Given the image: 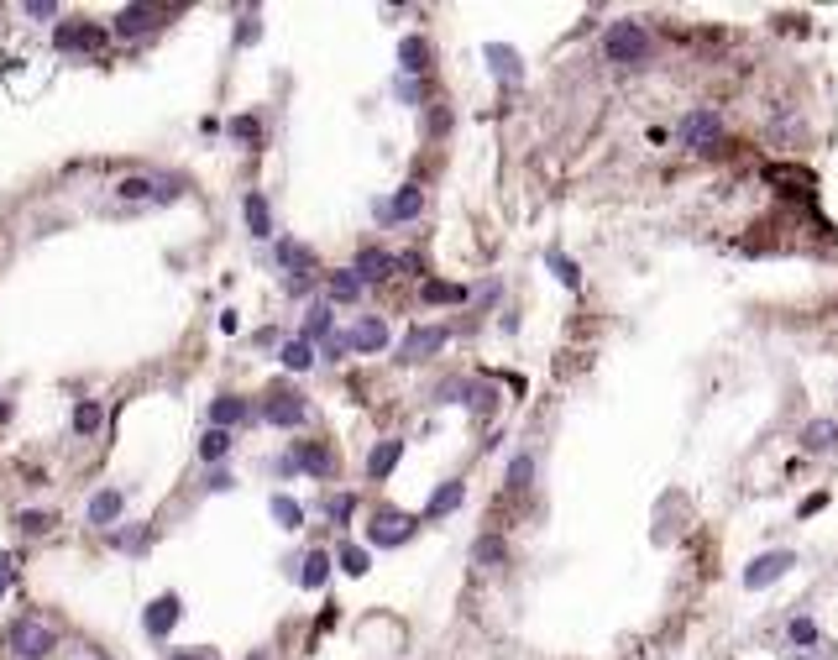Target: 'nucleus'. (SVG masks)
Masks as SVG:
<instances>
[{"label": "nucleus", "mask_w": 838, "mask_h": 660, "mask_svg": "<svg viewBox=\"0 0 838 660\" xmlns=\"http://www.w3.org/2000/svg\"><path fill=\"white\" fill-rule=\"evenodd\" d=\"M304 414H309V404L299 393H268V404H262V420L278 425V430H299Z\"/></svg>", "instance_id": "0eeeda50"}, {"label": "nucleus", "mask_w": 838, "mask_h": 660, "mask_svg": "<svg viewBox=\"0 0 838 660\" xmlns=\"http://www.w3.org/2000/svg\"><path fill=\"white\" fill-rule=\"evenodd\" d=\"M398 456H403V440H378V445H372V456H367V477H372V483H383L393 467H398Z\"/></svg>", "instance_id": "a211bd4d"}, {"label": "nucleus", "mask_w": 838, "mask_h": 660, "mask_svg": "<svg viewBox=\"0 0 838 660\" xmlns=\"http://www.w3.org/2000/svg\"><path fill=\"white\" fill-rule=\"evenodd\" d=\"M241 216H247V225H252V236H262V241L273 236V210H268V200H262L257 189L241 200Z\"/></svg>", "instance_id": "412c9836"}, {"label": "nucleus", "mask_w": 838, "mask_h": 660, "mask_svg": "<svg viewBox=\"0 0 838 660\" xmlns=\"http://www.w3.org/2000/svg\"><path fill=\"white\" fill-rule=\"evenodd\" d=\"M288 461H294V472H309V477H331V472H335L331 445H320V440H294Z\"/></svg>", "instance_id": "1a4fd4ad"}, {"label": "nucleus", "mask_w": 838, "mask_h": 660, "mask_svg": "<svg viewBox=\"0 0 838 660\" xmlns=\"http://www.w3.org/2000/svg\"><path fill=\"white\" fill-rule=\"evenodd\" d=\"M178 618H184V603H178L173 593H163V598H153V603H147V613H142V629H147L153 640H168V629H173Z\"/></svg>", "instance_id": "9b49d317"}, {"label": "nucleus", "mask_w": 838, "mask_h": 660, "mask_svg": "<svg viewBox=\"0 0 838 660\" xmlns=\"http://www.w3.org/2000/svg\"><path fill=\"white\" fill-rule=\"evenodd\" d=\"M461 503H466V483H446V488H435V493H430L425 519H446V514H456Z\"/></svg>", "instance_id": "aec40b11"}, {"label": "nucleus", "mask_w": 838, "mask_h": 660, "mask_svg": "<svg viewBox=\"0 0 838 660\" xmlns=\"http://www.w3.org/2000/svg\"><path fill=\"white\" fill-rule=\"evenodd\" d=\"M100 425H106V409H100L95 398H79V404H74V430H79V436H95Z\"/></svg>", "instance_id": "2f4dec72"}, {"label": "nucleus", "mask_w": 838, "mask_h": 660, "mask_svg": "<svg viewBox=\"0 0 838 660\" xmlns=\"http://www.w3.org/2000/svg\"><path fill=\"white\" fill-rule=\"evenodd\" d=\"M53 629L43 624V618H16L11 629H5V650L16 660H43V656H53Z\"/></svg>", "instance_id": "f03ea898"}, {"label": "nucleus", "mask_w": 838, "mask_h": 660, "mask_svg": "<svg viewBox=\"0 0 838 660\" xmlns=\"http://www.w3.org/2000/svg\"><path fill=\"white\" fill-rule=\"evenodd\" d=\"M362 288H367V283L351 273V268H335V273L325 278V294H331V304H356V299H362Z\"/></svg>", "instance_id": "f3484780"}, {"label": "nucleus", "mask_w": 838, "mask_h": 660, "mask_svg": "<svg viewBox=\"0 0 838 660\" xmlns=\"http://www.w3.org/2000/svg\"><path fill=\"white\" fill-rule=\"evenodd\" d=\"M331 326H335V320H331V304H309V315H304V341H309V346H315V341L325 346V341L335 335Z\"/></svg>", "instance_id": "a878e982"}, {"label": "nucleus", "mask_w": 838, "mask_h": 660, "mask_svg": "<svg viewBox=\"0 0 838 660\" xmlns=\"http://www.w3.org/2000/svg\"><path fill=\"white\" fill-rule=\"evenodd\" d=\"M268 514L278 519V530H304V508H299L288 493H273V498H268Z\"/></svg>", "instance_id": "cd10ccee"}, {"label": "nucleus", "mask_w": 838, "mask_h": 660, "mask_svg": "<svg viewBox=\"0 0 838 660\" xmlns=\"http://www.w3.org/2000/svg\"><path fill=\"white\" fill-rule=\"evenodd\" d=\"M320 351H325V362H341V357L351 351V341H346V335H331V341H325Z\"/></svg>", "instance_id": "a18cd8bd"}, {"label": "nucleus", "mask_w": 838, "mask_h": 660, "mask_svg": "<svg viewBox=\"0 0 838 660\" xmlns=\"http://www.w3.org/2000/svg\"><path fill=\"white\" fill-rule=\"evenodd\" d=\"M0 420H11V404H5V398H0Z\"/></svg>", "instance_id": "5fc2aeb1"}, {"label": "nucleus", "mask_w": 838, "mask_h": 660, "mask_svg": "<svg viewBox=\"0 0 838 660\" xmlns=\"http://www.w3.org/2000/svg\"><path fill=\"white\" fill-rule=\"evenodd\" d=\"M419 299H425V304H461V299H466V288H461V283H441V278H425Z\"/></svg>", "instance_id": "7c9ffc66"}, {"label": "nucleus", "mask_w": 838, "mask_h": 660, "mask_svg": "<svg viewBox=\"0 0 838 660\" xmlns=\"http://www.w3.org/2000/svg\"><path fill=\"white\" fill-rule=\"evenodd\" d=\"M781 660H834V645L818 640V645H802V650H786Z\"/></svg>", "instance_id": "a19ab883"}, {"label": "nucleus", "mask_w": 838, "mask_h": 660, "mask_svg": "<svg viewBox=\"0 0 838 660\" xmlns=\"http://www.w3.org/2000/svg\"><path fill=\"white\" fill-rule=\"evenodd\" d=\"M786 640H791V650H802V645H818V640H823V629H818V618L796 613V618L786 624Z\"/></svg>", "instance_id": "473e14b6"}, {"label": "nucleus", "mask_w": 838, "mask_h": 660, "mask_svg": "<svg viewBox=\"0 0 838 660\" xmlns=\"http://www.w3.org/2000/svg\"><path fill=\"white\" fill-rule=\"evenodd\" d=\"M446 126H450V115H446V106H435V110H430V131H446Z\"/></svg>", "instance_id": "603ef678"}, {"label": "nucleus", "mask_w": 838, "mask_h": 660, "mask_svg": "<svg viewBox=\"0 0 838 660\" xmlns=\"http://www.w3.org/2000/svg\"><path fill=\"white\" fill-rule=\"evenodd\" d=\"M16 524H21L27 535H43V530L53 524V514H48V508H21V519H16Z\"/></svg>", "instance_id": "ea45409f"}, {"label": "nucleus", "mask_w": 838, "mask_h": 660, "mask_svg": "<svg viewBox=\"0 0 838 660\" xmlns=\"http://www.w3.org/2000/svg\"><path fill=\"white\" fill-rule=\"evenodd\" d=\"M278 263L288 268V273H315V252L309 247H299V241H278Z\"/></svg>", "instance_id": "c85d7f7f"}, {"label": "nucleus", "mask_w": 838, "mask_h": 660, "mask_svg": "<svg viewBox=\"0 0 838 660\" xmlns=\"http://www.w3.org/2000/svg\"><path fill=\"white\" fill-rule=\"evenodd\" d=\"M325 514H331V524H346V519H351V514H356V498H351V493H341V498H331V508H325Z\"/></svg>", "instance_id": "79ce46f5"}, {"label": "nucleus", "mask_w": 838, "mask_h": 660, "mask_svg": "<svg viewBox=\"0 0 838 660\" xmlns=\"http://www.w3.org/2000/svg\"><path fill=\"white\" fill-rule=\"evenodd\" d=\"M231 488H236V477H231V472H221V467H215V472H210V493H231Z\"/></svg>", "instance_id": "de8ad7c7"}, {"label": "nucleus", "mask_w": 838, "mask_h": 660, "mask_svg": "<svg viewBox=\"0 0 838 660\" xmlns=\"http://www.w3.org/2000/svg\"><path fill=\"white\" fill-rule=\"evenodd\" d=\"M529 483H535V456H529V451H519V456L508 461V488L519 493V488H529Z\"/></svg>", "instance_id": "e433bc0d"}, {"label": "nucleus", "mask_w": 838, "mask_h": 660, "mask_svg": "<svg viewBox=\"0 0 838 660\" xmlns=\"http://www.w3.org/2000/svg\"><path fill=\"white\" fill-rule=\"evenodd\" d=\"M450 341L446 326H414L403 341H398V362H430V357H441Z\"/></svg>", "instance_id": "39448f33"}, {"label": "nucleus", "mask_w": 838, "mask_h": 660, "mask_svg": "<svg viewBox=\"0 0 838 660\" xmlns=\"http://www.w3.org/2000/svg\"><path fill=\"white\" fill-rule=\"evenodd\" d=\"M482 58H488V68H493V79H498V84H508V90H513V84H524V63H519V53H513L508 43H488Z\"/></svg>", "instance_id": "ddd939ff"}, {"label": "nucleus", "mask_w": 838, "mask_h": 660, "mask_svg": "<svg viewBox=\"0 0 838 660\" xmlns=\"http://www.w3.org/2000/svg\"><path fill=\"white\" fill-rule=\"evenodd\" d=\"M346 341H351V351H367V357H378V351L388 346V320H383V315H362L356 326L346 330Z\"/></svg>", "instance_id": "9d476101"}, {"label": "nucleus", "mask_w": 838, "mask_h": 660, "mask_svg": "<svg viewBox=\"0 0 838 660\" xmlns=\"http://www.w3.org/2000/svg\"><path fill=\"white\" fill-rule=\"evenodd\" d=\"M278 362L288 367V373H309V367H315V346H309L304 335H294V341H283Z\"/></svg>", "instance_id": "b1692460"}, {"label": "nucleus", "mask_w": 838, "mask_h": 660, "mask_svg": "<svg viewBox=\"0 0 838 660\" xmlns=\"http://www.w3.org/2000/svg\"><path fill=\"white\" fill-rule=\"evenodd\" d=\"M241 420H247V398L221 393V398L210 404V425H215V430H231V425H241Z\"/></svg>", "instance_id": "5701e85b"}, {"label": "nucleus", "mask_w": 838, "mask_h": 660, "mask_svg": "<svg viewBox=\"0 0 838 660\" xmlns=\"http://www.w3.org/2000/svg\"><path fill=\"white\" fill-rule=\"evenodd\" d=\"M257 32H262V27H257V16H247V21H241V32H236V43H257Z\"/></svg>", "instance_id": "8fccbe9b"}, {"label": "nucleus", "mask_w": 838, "mask_h": 660, "mask_svg": "<svg viewBox=\"0 0 838 660\" xmlns=\"http://www.w3.org/2000/svg\"><path fill=\"white\" fill-rule=\"evenodd\" d=\"M53 11H58L53 0H32V5H27V16H53Z\"/></svg>", "instance_id": "864d4df0"}, {"label": "nucleus", "mask_w": 838, "mask_h": 660, "mask_svg": "<svg viewBox=\"0 0 838 660\" xmlns=\"http://www.w3.org/2000/svg\"><path fill=\"white\" fill-rule=\"evenodd\" d=\"M650 32L639 27V21H608V32H603V58L618 63V68H639L645 58H650Z\"/></svg>", "instance_id": "f257e3e1"}, {"label": "nucleus", "mask_w": 838, "mask_h": 660, "mask_svg": "<svg viewBox=\"0 0 838 660\" xmlns=\"http://www.w3.org/2000/svg\"><path fill=\"white\" fill-rule=\"evenodd\" d=\"M791 566H796V555H791V550H765V555H755V561L744 566V587H749V593H760V587H771L776 577H786Z\"/></svg>", "instance_id": "423d86ee"}, {"label": "nucleus", "mask_w": 838, "mask_h": 660, "mask_svg": "<svg viewBox=\"0 0 838 660\" xmlns=\"http://www.w3.org/2000/svg\"><path fill=\"white\" fill-rule=\"evenodd\" d=\"M681 142L692 147V153H713L718 142H724V115L718 110H692L686 121H681Z\"/></svg>", "instance_id": "7ed1b4c3"}, {"label": "nucleus", "mask_w": 838, "mask_h": 660, "mask_svg": "<svg viewBox=\"0 0 838 660\" xmlns=\"http://www.w3.org/2000/svg\"><path fill=\"white\" fill-rule=\"evenodd\" d=\"M200 456H205V461H225V456H231V430H215V425H210L205 440H200Z\"/></svg>", "instance_id": "c9c22d12"}, {"label": "nucleus", "mask_w": 838, "mask_h": 660, "mask_svg": "<svg viewBox=\"0 0 838 660\" xmlns=\"http://www.w3.org/2000/svg\"><path fill=\"white\" fill-rule=\"evenodd\" d=\"M299 566H304V571H299V582L315 593V587H325V582H331V566H335V561H331V550H309Z\"/></svg>", "instance_id": "4be33fe9"}, {"label": "nucleus", "mask_w": 838, "mask_h": 660, "mask_svg": "<svg viewBox=\"0 0 838 660\" xmlns=\"http://www.w3.org/2000/svg\"><path fill=\"white\" fill-rule=\"evenodd\" d=\"M168 660H215V650H205V645L200 650H173Z\"/></svg>", "instance_id": "3c124183"}, {"label": "nucleus", "mask_w": 838, "mask_h": 660, "mask_svg": "<svg viewBox=\"0 0 838 660\" xmlns=\"http://www.w3.org/2000/svg\"><path fill=\"white\" fill-rule=\"evenodd\" d=\"M545 268L556 273V283H566V288H582V268H576L566 252H551V257H545Z\"/></svg>", "instance_id": "f704fd0d"}, {"label": "nucleus", "mask_w": 838, "mask_h": 660, "mask_svg": "<svg viewBox=\"0 0 838 660\" xmlns=\"http://www.w3.org/2000/svg\"><path fill=\"white\" fill-rule=\"evenodd\" d=\"M168 200H178V178H158V205H168Z\"/></svg>", "instance_id": "09e8293b"}, {"label": "nucleus", "mask_w": 838, "mask_h": 660, "mask_svg": "<svg viewBox=\"0 0 838 660\" xmlns=\"http://www.w3.org/2000/svg\"><path fill=\"white\" fill-rule=\"evenodd\" d=\"M802 445L818 451V456L838 451V420H812V425H802Z\"/></svg>", "instance_id": "6ab92c4d"}, {"label": "nucleus", "mask_w": 838, "mask_h": 660, "mask_svg": "<svg viewBox=\"0 0 838 660\" xmlns=\"http://www.w3.org/2000/svg\"><path fill=\"white\" fill-rule=\"evenodd\" d=\"M53 43H58V48H100V43H106V32H100V27H58Z\"/></svg>", "instance_id": "bb28decb"}, {"label": "nucleus", "mask_w": 838, "mask_h": 660, "mask_svg": "<svg viewBox=\"0 0 838 660\" xmlns=\"http://www.w3.org/2000/svg\"><path fill=\"white\" fill-rule=\"evenodd\" d=\"M11 582H16V561H11V555L0 550V598L11 593Z\"/></svg>", "instance_id": "49530a36"}, {"label": "nucleus", "mask_w": 838, "mask_h": 660, "mask_svg": "<svg viewBox=\"0 0 838 660\" xmlns=\"http://www.w3.org/2000/svg\"><path fill=\"white\" fill-rule=\"evenodd\" d=\"M231 137L247 142V147H257V142H262V121H257V115H236V121H231Z\"/></svg>", "instance_id": "4c0bfd02"}, {"label": "nucleus", "mask_w": 838, "mask_h": 660, "mask_svg": "<svg viewBox=\"0 0 838 660\" xmlns=\"http://www.w3.org/2000/svg\"><path fill=\"white\" fill-rule=\"evenodd\" d=\"M163 16H168L163 5H121V11H115V27H111V32L126 43V37H142V32H153Z\"/></svg>", "instance_id": "6e6552de"}, {"label": "nucleus", "mask_w": 838, "mask_h": 660, "mask_svg": "<svg viewBox=\"0 0 838 660\" xmlns=\"http://www.w3.org/2000/svg\"><path fill=\"white\" fill-rule=\"evenodd\" d=\"M414 530H419L414 514H403V508H378L372 524H367V540H372V546H403V540H414Z\"/></svg>", "instance_id": "20e7f679"}, {"label": "nucleus", "mask_w": 838, "mask_h": 660, "mask_svg": "<svg viewBox=\"0 0 838 660\" xmlns=\"http://www.w3.org/2000/svg\"><path fill=\"white\" fill-rule=\"evenodd\" d=\"M121 514H126V493L121 488H100L90 498V524H115Z\"/></svg>", "instance_id": "dca6fc26"}, {"label": "nucleus", "mask_w": 838, "mask_h": 660, "mask_svg": "<svg viewBox=\"0 0 838 660\" xmlns=\"http://www.w3.org/2000/svg\"><path fill=\"white\" fill-rule=\"evenodd\" d=\"M115 194L131 200V205H137V200H158V178H153V173H131V178L115 184Z\"/></svg>", "instance_id": "c756f323"}, {"label": "nucleus", "mask_w": 838, "mask_h": 660, "mask_svg": "<svg viewBox=\"0 0 838 660\" xmlns=\"http://www.w3.org/2000/svg\"><path fill=\"white\" fill-rule=\"evenodd\" d=\"M472 561H477V566H498V561H503V540H498V535H482V540L472 546Z\"/></svg>", "instance_id": "58836bf2"}, {"label": "nucleus", "mask_w": 838, "mask_h": 660, "mask_svg": "<svg viewBox=\"0 0 838 660\" xmlns=\"http://www.w3.org/2000/svg\"><path fill=\"white\" fill-rule=\"evenodd\" d=\"M425 216V189L419 184H403L388 205H378V220H419Z\"/></svg>", "instance_id": "4468645a"}, {"label": "nucleus", "mask_w": 838, "mask_h": 660, "mask_svg": "<svg viewBox=\"0 0 838 660\" xmlns=\"http://www.w3.org/2000/svg\"><path fill=\"white\" fill-rule=\"evenodd\" d=\"M351 273L362 278V283H383V278L398 273V257L383 252V247H362V252H356V263H351Z\"/></svg>", "instance_id": "f8f14e48"}, {"label": "nucleus", "mask_w": 838, "mask_h": 660, "mask_svg": "<svg viewBox=\"0 0 838 660\" xmlns=\"http://www.w3.org/2000/svg\"><path fill=\"white\" fill-rule=\"evenodd\" d=\"M425 68H430V43H425V37H403V43H398V74H403V79H419Z\"/></svg>", "instance_id": "2eb2a0df"}, {"label": "nucleus", "mask_w": 838, "mask_h": 660, "mask_svg": "<svg viewBox=\"0 0 838 660\" xmlns=\"http://www.w3.org/2000/svg\"><path fill=\"white\" fill-rule=\"evenodd\" d=\"M335 561H341V571H346V577H367V566H372L367 546H341V550H335Z\"/></svg>", "instance_id": "72a5a7b5"}, {"label": "nucleus", "mask_w": 838, "mask_h": 660, "mask_svg": "<svg viewBox=\"0 0 838 660\" xmlns=\"http://www.w3.org/2000/svg\"><path fill=\"white\" fill-rule=\"evenodd\" d=\"M466 409H472L477 420H493V414H498V388L493 383H466Z\"/></svg>", "instance_id": "393cba45"}, {"label": "nucleus", "mask_w": 838, "mask_h": 660, "mask_svg": "<svg viewBox=\"0 0 838 660\" xmlns=\"http://www.w3.org/2000/svg\"><path fill=\"white\" fill-rule=\"evenodd\" d=\"M393 90H398V100H403V106H419V100H425V84H419V79H398Z\"/></svg>", "instance_id": "37998d69"}, {"label": "nucleus", "mask_w": 838, "mask_h": 660, "mask_svg": "<svg viewBox=\"0 0 838 660\" xmlns=\"http://www.w3.org/2000/svg\"><path fill=\"white\" fill-rule=\"evenodd\" d=\"M115 546H121V550H142V546H147V530H121V535H115Z\"/></svg>", "instance_id": "c03bdc74"}]
</instances>
